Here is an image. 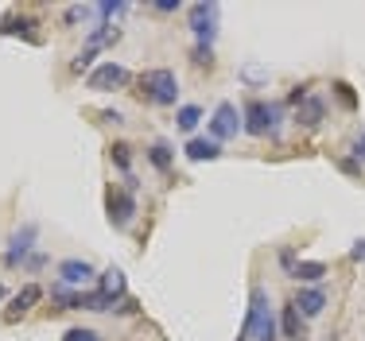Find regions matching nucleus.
Segmentation results:
<instances>
[{"mask_svg":"<svg viewBox=\"0 0 365 341\" xmlns=\"http://www.w3.org/2000/svg\"><path fill=\"white\" fill-rule=\"evenodd\" d=\"M241 337L276 341V314H272V303H268V291L260 283L249 291V314H245V326H241Z\"/></svg>","mask_w":365,"mask_h":341,"instance_id":"nucleus-1","label":"nucleus"},{"mask_svg":"<svg viewBox=\"0 0 365 341\" xmlns=\"http://www.w3.org/2000/svg\"><path fill=\"white\" fill-rule=\"evenodd\" d=\"M140 93H144V101L160 105V109L175 105V98H179V78H175V70H168V66L144 70V74H140Z\"/></svg>","mask_w":365,"mask_h":341,"instance_id":"nucleus-2","label":"nucleus"},{"mask_svg":"<svg viewBox=\"0 0 365 341\" xmlns=\"http://www.w3.org/2000/svg\"><path fill=\"white\" fill-rule=\"evenodd\" d=\"M280 105H272V101H245V132L249 136H276L280 132Z\"/></svg>","mask_w":365,"mask_h":341,"instance_id":"nucleus-3","label":"nucleus"},{"mask_svg":"<svg viewBox=\"0 0 365 341\" xmlns=\"http://www.w3.org/2000/svg\"><path fill=\"white\" fill-rule=\"evenodd\" d=\"M218 16H222V4L214 0H202V4H190V31L202 47H210L214 35H218Z\"/></svg>","mask_w":365,"mask_h":341,"instance_id":"nucleus-4","label":"nucleus"},{"mask_svg":"<svg viewBox=\"0 0 365 341\" xmlns=\"http://www.w3.org/2000/svg\"><path fill=\"white\" fill-rule=\"evenodd\" d=\"M241 128H245V120L237 117V105L222 101L218 109H214V117H210V140L214 144H225V140H233Z\"/></svg>","mask_w":365,"mask_h":341,"instance_id":"nucleus-5","label":"nucleus"},{"mask_svg":"<svg viewBox=\"0 0 365 341\" xmlns=\"http://www.w3.org/2000/svg\"><path fill=\"white\" fill-rule=\"evenodd\" d=\"M133 82V74H128L120 63H101L90 70V78H86V85L98 93H109V90H125V85Z\"/></svg>","mask_w":365,"mask_h":341,"instance_id":"nucleus-6","label":"nucleus"},{"mask_svg":"<svg viewBox=\"0 0 365 341\" xmlns=\"http://www.w3.org/2000/svg\"><path fill=\"white\" fill-rule=\"evenodd\" d=\"M106 209H109V225H113V229H128L133 217H136V194H133V190H109Z\"/></svg>","mask_w":365,"mask_h":341,"instance_id":"nucleus-7","label":"nucleus"},{"mask_svg":"<svg viewBox=\"0 0 365 341\" xmlns=\"http://www.w3.org/2000/svg\"><path fill=\"white\" fill-rule=\"evenodd\" d=\"M36 221H28V225H20V229L8 237V252H4V260L8 264H28V252H31V244H36Z\"/></svg>","mask_w":365,"mask_h":341,"instance_id":"nucleus-8","label":"nucleus"},{"mask_svg":"<svg viewBox=\"0 0 365 341\" xmlns=\"http://www.w3.org/2000/svg\"><path fill=\"white\" fill-rule=\"evenodd\" d=\"M323 112H327V101L311 93V98L303 101L299 109H295V125H299V128H307V132H315V128L323 125Z\"/></svg>","mask_w":365,"mask_h":341,"instance_id":"nucleus-9","label":"nucleus"},{"mask_svg":"<svg viewBox=\"0 0 365 341\" xmlns=\"http://www.w3.org/2000/svg\"><path fill=\"white\" fill-rule=\"evenodd\" d=\"M93 276H98V272H93L86 260H63V264H58V279H63V287H86Z\"/></svg>","mask_w":365,"mask_h":341,"instance_id":"nucleus-10","label":"nucleus"},{"mask_svg":"<svg viewBox=\"0 0 365 341\" xmlns=\"http://www.w3.org/2000/svg\"><path fill=\"white\" fill-rule=\"evenodd\" d=\"M323 307H327V291H323V287H303V291L295 295V310H299L303 318L323 314Z\"/></svg>","mask_w":365,"mask_h":341,"instance_id":"nucleus-11","label":"nucleus"},{"mask_svg":"<svg viewBox=\"0 0 365 341\" xmlns=\"http://www.w3.org/2000/svg\"><path fill=\"white\" fill-rule=\"evenodd\" d=\"M280 330L288 341H307V322H303V314L295 310V303H288V307L280 310Z\"/></svg>","mask_w":365,"mask_h":341,"instance_id":"nucleus-12","label":"nucleus"},{"mask_svg":"<svg viewBox=\"0 0 365 341\" xmlns=\"http://www.w3.org/2000/svg\"><path fill=\"white\" fill-rule=\"evenodd\" d=\"M39 299H43V287H39V283H28V287H24V291L12 299V307L4 310V318H8V322H16L20 314H28L31 307H36Z\"/></svg>","mask_w":365,"mask_h":341,"instance_id":"nucleus-13","label":"nucleus"},{"mask_svg":"<svg viewBox=\"0 0 365 341\" xmlns=\"http://www.w3.org/2000/svg\"><path fill=\"white\" fill-rule=\"evenodd\" d=\"M98 291L106 295V299L120 303L125 299V272H120V268H106V272L98 276Z\"/></svg>","mask_w":365,"mask_h":341,"instance_id":"nucleus-14","label":"nucleus"},{"mask_svg":"<svg viewBox=\"0 0 365 341\" xmlns=\"http://www.w3.org/2000/svg\"><path fill=\"white\" fill-rule=\"evenodd\" d=\"M187 159L190 163H202V159H218L222 155V144H214V140H206V136H195V140H187Z\"/></svg>","mask_w":365,"mask_h":341,"instance_id":"nucleus-15","label":"nucleus"},{"mask_svg":"<svg viewBox=\"0 0 365 341\" xmlns=\"http://www.w3.org/2000/svg\"><path fill=\"white\" fill-rule=\"evenodd\" d=\"M31 28H39V23L31 20V16H8V20H4V28H0V31H4V35H24V39L39 43V35L31 31Z\"/></svg>","mask_w":365,"mask_h":341,"instance_id":"nucleus-16","label":"nucleus"},{"mask_svg":"<svg viewBox=\"0 0 365 341\" xmlns=\"http://www.w3.org/2000/svg\"><path fill=\"white\" fill-rule=\"evenodd\" d=\"M323 276H327V264H319V260H299L292 268V279H299V283H319Z\"/></svg>","mask_w":365,"mask_h":341,"instance_id":"nucleus-17","label":"nucleus"},{"mask_svg":"<svg viewBox=\"0 0 365 341\" xmlns=\"http://www.w3.org/2000/svg\"><path fill=\"white\" fill-rule=\"evenodd\" d=\"M148 163H152V167L160 171V174H168L171 163H175V155H171L168 144H152V147H148Z\"/></svg>","mask_w":365,"mask_h":341,"instance_id":"nucleus-18","label":"nucleus"},{"mask_svg":"<svg viewBox=\"0 0 365 341\" xmlns=\"http://www.w3.org/2000/svg\"><path fill=\"white\" fill-rule=\"evenodd\" d=\"M198 120H202V109H198V105H182V109L175 112V125L182 128V132H195Z\"/></svg>","mask_w":365,"mask_h":341,"instance_id":"nucleus-19","label":"nucleus"},{"mask_svg":"<svg viewBox=\"0 0 365 341\" xmlns=\"http://www.w3.org/2000/svg\"><path fill=\"white\" fill-rule=\"evenodd\" d=\"M120 39V31L113 28V23H98V28L90 31V47L98 51V47H106V43H117Z\"/></svg>","mask_w":365,"mask_h":341,"instance_id":"nucleus-20","label":"nucleus"},{"mask_svg":"<svg viewBox=\"0 0 365 341\" xmlns=\"http://www.w3.org/2000/svg\"><path fill=\"white\" fill-rule=\"evenodd\" d=\"M93 8H98L101 23H113V20H120V16L128 12V4H125V0H106V4H93Z\"/></svg>","mask_w":365,"mask_h":341,"instance_id":"nucleus-21","label":"nucleus"},{"mask_svg":"<svg viewBox=\"0 0 365 341\" xmlns=\"http://www.w3.org/2000/svg\"><path fill=\"white\" fill-rule=\"evenodd\" d=\"M93 58H98V51L93 47H86V51H78V55L71 58V74H86V70L93 66Z\"/></svg>","mask_w":365,"mask_h":341,"instance_id":"nucleus-22","label":"nucleus"},{"mask_svg":"<svg viewBox=\"0 0 365 341\" xmlns=\"http://www.w3.org/2000/svg\"><path fill=\"white\" fill-rule=\"evenodd\" d=\"M190 63L195 66H214V47H202V43H195V51H190Z\"/></svg>","mask_w":365,"mask_h":341,"instance_id":"nucleus-23","label":"nucleus"},{"mask_svg":"<svg viewBox=\"0 0 365 341\" xmlns=\"http://www.w3.org/2000/svg\"><path fill=\"white\" fill-rule=\"evenodd\" d=\"M128 152H133V147H128V144H113V147H109L113 163H117V167L125 171V174H128V163H133V155H128Z\"/></svg>","mask_w":365,"mask_h":341,"instance_id":"nucleus-24","label":"nucleus"},{"mask_svg":"<svg viewBox=\"0 0 365 341\" xmlns=\"http://www.w3.org/2000/svg\"><path fill=\"white\" fill-rule=\"evenodd\" d=\"M334 93H338V101H342V109H358V98H354V85L334 82Z\"/></svg>","mask_w":365,"mask_h":341,"instance_id":"nucleus-25","label":"nucleus"},{"mask_svg":"<svg viewBox=\"0 0 365 341\" xmlns=\"http://www.w3.org/2000/svg\"><path fill=\"white\" fill-rule=\"evenodd\" d=\"M90 12H93L90 4H71V8H66V16H63V23H66V28H71V23L86 20V16H90Z\"/></svg>","mask_w":365,"mask_h":341,"instance_id":"nucleus-26","label":"nucleus"},{"mask_svg":"<svg viewBox=\"0 0 365 341\" xmlns=\"http://www.w3.org/2000/svg\"><path fill=\"white\" fill-rule=\"evenodd\" d=\"M241 78H245L249 85H257V82H268V70H264V66H257V63H249L245 70H241Z\"/></svg>","mask_w":365,"mask_h":341,"instance_id":"nucleus-27","label":"nucleus"},{"mask_svg":"<svg viewBox=\"0 0 365 341\" xmlns=\"http://www.w3.org/2000/svg\"><path fill=\"white\" fill-rule=\"evenodd\" d=\"M350 159H358L361 167H365V132H358V140L350 144Z\"/></svg>","mask_w":365,"mask_h":341,"instance_id":"nucleus-28","label":"nucleus"},{"mask_svg":"<svg viewBox=\"0 0 365 341\" xmlns=\"http://www.w3.org/2000/svg\"><path fill=\"white\" fill-rule=\"evenodd\" d=\"M63 341H101L93 330H66V337Z\"/></svg>","mask_w":365,"mask_h":341,"instance_id":"nucleus-29","label":"nucleus"},{"mask_svg":"<svg viewBox=\"0 0 365 341\" xmlns=\"http://www.w3.org/2000/svg\"><path fill=\"white\" fill-rule=\"evenodd\" d=\"M152 8H155V12H179L182 4H179V0H155Z\"/></svg>","mask_w":365,"mask_h":341,"instance_id":"nucleus-30","label":"nucleus"},{"mask_svg":"<svg viewBox=\"0 0 365 341\" xmlns=\"http://www.w3.org/2000/svg\"><path fill=\"white\" fill-rule=\"evenodd\" d=\"M338 167H342L346 174H361V163L358 159H338Z\"/></svg>","mask_w":365,"mask_h":341,"instance_id":"nucleus-31","label":"nucleus"},{"mask_svg":"<svg viewBox=\"0 0 365 341\" xmlns=\"http://www.w3.org/2000/svg\"><path fill=\"white\" fill-rule=\"evenodd\" d=\"M280 264L288 268V276H292V268H295V252L292 248H280Z\"/></svg>","mask_w":365,"mask_h":341,"instance_id":"nucleus-32","label":"nucleus"},{"mask_svg":"<svg viewBox=\"0 0 365 341\" xmlns=\"http://www.w3.org/2000/svg\"><path fill=\"white\" fill-rule=\"evenodd\" d=\"M28 268H31V272H39V268H47V256H43V252H36V256H28Z\"/></svg>","mask_w":365,"mask_h":341,"instance_id":"nucleus-33","label":"nucleus"},{"mask_svg":"<svg viewBox=\"0 0 365 341\" xmlns=\"http://www.w3.org/2000/svg\"><path fill=\"white\" fill-rule=\"evenodd\" d=\"M350 260H365V241H358V244L350 248Z\"/></svg>","mask_w":365,"mask_h":341,"instance_id":"nucleus-34","label":"nucleus"},{"mask_svg":"<svg viewBox=\"0 0 365 341\" xmlns=\"http://www.w3.org/2000/svg\"><path fill=\"white\" fill-rule=\"evenodd\" d=\"M0 299H4V283H0Z\"/></svg>","mask_w":365,"mask_h":341,"instance_id":"nucleus-35","label":"nucleus"},{"mask_svg":"<svg viewBox=\"0 0 365 341\" xmlns=\"http://www.w3.org/2000/svg\"><path fill=\"white\" fill-rule=\"evenodd\" d=\"M237 341H245V337H237Z\"/></svg>","mask_w":365,"mask_h":341,"instance_id":"nucleus-36","label":"nucleus"}]
</instances>
